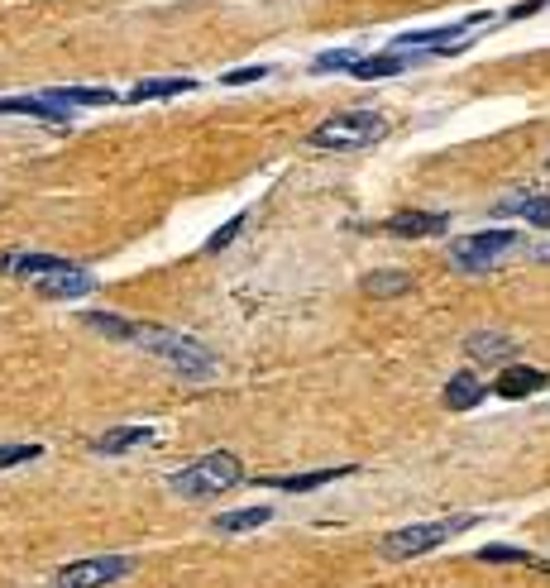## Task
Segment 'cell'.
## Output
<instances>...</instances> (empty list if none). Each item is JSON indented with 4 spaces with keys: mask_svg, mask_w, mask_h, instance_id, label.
<instances>
[{
    "mask_svg": "<svg viewBox=\"0 0 550 588\" xmlns=\"http://www.w3.org/2000/svg\"><path fill=\"white\" fill-rule=\"evenodd\" d=\"M130 345L149 349V354H158L168 369L187 373V378H206V373H216V354L201 345V340H192V335H177V330H163V326H134Z\"/></svg>",
    "mask_w": 550,
    "mask_h": 588,
    "instance_id": "6da1fadb",
    "label": "cell"
},
{
    "mask_svg": "<svg viewBox=\"0 0 550 588\" xmlns=\"http://www.w3.org/2000/svg\"><path fill=\"white\" fill-rule=\"evenodd\" d=\"M388 134V120L378 110H345V115H330L326 125H316L307 134L311 149H326V153H350V149H369Z\"/></svg>",
    "mask_w": 550,
    "mask_h": 588,
    "instance_id": "7a4b0ae2",
    "label": "cell"
},
{
    "mask_svg": "<svg viewBox=\"0 0 550 588\" xmlns=\"http://www.w3.org/2000/svg\"><path fill=\"white\" fill-rule=\"evenodd\" d=\"M240 483H244L240 455L211 450V455H201L197 464H187L182 474H173V493H182V498H220V493H230V488H240Z\"/></svg>",
    "mask_w": 550,
    "mask_h": 588,
    "instance_id": "3957f363",
    "label": "cell"
},
{
    "mask_svg": "<svg viewBox=\"0 0 550 588\" xmlns=\"http://www.w3.org/2000/svg\"><path fill=\"white\" fill-rule=\"evenodd\" d=\"M474 517H445V522H417V526H402L393 536H383V555L388 560H412V555H426V550H436L445 545L450 536H460L469 531Z\"/></svg>",
    "mask_w": 550,
    "mask_h": 588,
    "instance_id": "277c9868",
    "label": "cell"
},
{
    "mask_svg": "<svg viewBox=\"0 0 550 588\" xmlns=\"http://www.w3.org/2000/svg\"><path fill=\"white\" fill-rule=\"evenodd\" d=\"M517 249V235L512 230H479V235H469V240H455L450 249V263L460 268V273H488L493 263L512 254Z\"/></svg>",
    "mask_w": 550,
    "mask_h": 588,
    "instance_id": "5b68a950",
    "label": "cell"
},
{
    "mask_svg": "<svg viewBox=\"0 0 550 588\" xmlns=\"http://www.w3.org/2000/svg\"><path fill=\"white\" fill-rule=\"evenodd\" d=\"M134 574V555H96V560H77L53 574V588H106Z\"/></svg>",
    "mask_w": 550,
    "mask_h": 588,
    "instance_id": "8992f818",
    "label": "cell"
},
{
    "mask_svg": "<svg viewBox=\"0 0 550 588\" xmlns=\"http://www.w3.org/2000/svg\"><path fill=\"white\" fill-rule=\"evenodd\" d=\"M488 15H474V20L464 24H445V29H421V34H402L393 48H436V53H460V44L474 34V29H484Z\"/></svg>",
    "mask_w": 550,
    "mask_h": 588,
    "instance_id": "52a82bcc",
    "label": "cell"
},
{
    "mask_svg": "<svg viewBox=\"0 0 550 588\" xmlns=\"http://www.w3.org/2000/svg\"><path fill=\"white\" fill-rule=\"evenodd\" d=\"M0 115H29V120H44L53 130L72 125V110L58 106L53 96H0Z\"/></svg>",
    "mask_w": 550,
    "mask_h": 588,
    "instance_id": "ba28073f",
    "label": "cell"
},
{
    "mask_svg": "<svg viewBox=\"0 0 550 588\" xmlns=\"http://www.w3.org/2000/svg\"><path fill=\"white\" fill-rule=\"evenodd\" d=\"M541 388H550V378L541 369H531V364H507V369L498 373V383H493V392L507 397V402L531 397V392H541Z\"/></svg>",
    "mask_w": 550,
    "mask_h": 588,
    "instance_id": "9c48e42d",
    "label": "cell"
},
{
    "mask_svg": "<svg viewBox=\"0 0 550 588\" xmlns=\"http://www.w3.org/2000/svg\"><path fill=\"white\" fill-rule=\"evenodd\" d=\"M450 220L440 216V211H397V216H388V235H397V240H421V235H440Z\"/></svg>",
    "mask_w": 550,
    "mask_h": 588,
    "instance_id": "30bf717a",
    "label": "cell"
},
{
    "mask_svg": "<svg viewBox=\"0 0 550 588\" xmlns=\"http://www.w3.org/2000/svg\"><path fill=\"white\" fill-rule=\"evenodd\" d=\"M0 268L24 278V283H44L53 273H63L67 259H53V254H10V259H0Z\"/></svg>",
    "mask_w": 550,
    "mask_h": 588,
    "instance_id": "8fae6325",
    "label": "cell"
},
{
    "mask_svg": "<svg viewBox=\"0 0 550 588\" xmlns=\"http://www.w3.org/2000/svg\"><path fill=\"white\" fill-rule=\"evenodd\" d=\"M39 292H44V297H87V292H96V278H91L87 268H72V263H67L63 273H53V278L39 283Z\"/></svg>",
    "mask_w": 550,
    "mask_h": 588,
    "instance_id": "7c38bea8",
    "label": "cell"
},
{
    "mask_svg": "<svg viewBox=\"0 0 550 588\" xmlns=\"http://www.w3.org/2000/svg\"><path fill=\"white\" fill-rule=\"evenodd\" d=\"M149 440H154L149 426H115V431H106L101 440H91V450H96V455H125V450H139V445H149Z\"/></svg>",
    "mask_w": 550,
    "mask_h": 588,
    "instance_id": "4fadbf2b",
    "label": "cell"
},
{
    "mask_svg": "<svg viewBox=\"0 0 550 588\" xmlns=\"http://www.w3.org/2000/svg\"><path fill=\"white\" fill-rule=\"evenodd\" d=\"M192 87H197L192 77H149V82H139L125 101H134V106H144V101H168V96H182V91H192Z\"/></svg>",
    "mask_w": 550,
    "mask_h": 588,
    "instance_id": "5bb4252c",
    "label": "cell"
},
{
    "mask_svg": "<svg viewBox=\"0 0 550 588\" xmlns=\"http://www.w3.org/2000/svg\"><path fill=\"white\" fill-rule=\"evenodd\" d=\"M479 402H484V388H479L474 373H455V378L445 383V407H450V412H469V407H479Z\"/></svg>",
    "mask_w": 550,
    "mask_h": 588,
    "instance_id": "9a60e30c",
    "label": "cell"
},
{
    "mask_svg": "<svg viewBox=\"0 0 550 588\" xmlns=\"http://www.w3.org/2000/svg\"><path fill=\"white\" fill-rule=\"evenodd\" d=\"M345 474H354V464H345V469H316V474H292V479H268V488L311 493V488H321V483H330V479H345Z\"/></svg>",
    "mask_w": 550,
    "mask_h": 588,
    "instance_id": "2e32d148",
    "label": "cell"
},
{
    "mask_svg": "<svg viewBox=\"0 0 550 588\" xmlns=\"http://www.w3.org/2000/svg\"><path fill=\"white\" fill-rule=\"evenodd\" d=\"M402 67H407V58H402V53H378V58H359L350 72L359 77V82H378V77H397Z\"/></svg>",
    "mask_w": 550,
    "mask_h": 588,
    "instance_id": "e0dca14e",
    "label": "cell"
},
{
    "mask_svg": "<svg viewBox=\"0 0 550 588\" xmlns=\"http://www.w3.org/2000/svg\"><path fill=\"white\" fill-rule=\"evenodd\" d=\"M48 96L67 110L72 106H110V101H115V91H106V87H53Z\"/></svg>",
    "mask_w": 550,
    "mask_h": 588,
    "instance_id": "ac0fdd59",
    "label": "cell"
},
{
    "mask_svg": "<svg viewBox=\"0 0 550 588\" xmlns=\"http://www.w3.org/2000/svg\"><path fill=\"white\" fill-rule=\"evenodd\" d=\"M464 349H469L474 359H488V364H493V359L512 354V340L498 335V330H479V335H469V340H464Z\"/></svg>",
    "mask_w": 550,
    "mask_h": 588,
    "instance_id": "d6986e66",
    "label": "cell"
},
{
    "mask_svg": "<svg viewBox=\"0 0 550 588\" xmlns=\"http://www.w3.org/2000/svg\"><path fill=\"white\" fill-rule=\"evenodd\" d=\"M268 517H273V507H244V512H225V517H216V531H225V536H235V531H254V526H264Z\"/></svg>",
    "mask_w": 550,
    "mask_h": 588,
    "instance_id": "ffe728a7",
    "label": "cell"
},
{
    "mask_svg": "<svg viewBox=\"0 0 550 588\" xmlns=\"http://www.w3.org/2000/svg\"><path fill=\"white\" fill-rule=\"evenodd\" d=\"M503 211H517V216H527L531 225L550 230V196H517V201H503Z\"/></svg>",
    "mask_w": 550,
    "mask_h": 588,
    "instance_id": "44dd1931",
    "label": "cell"
},
{
    "mask_svg": "<svg viewBox=\"0 0 550 588\" xmlns=\"http://www.w3.org/2000/svg\"><path fill=\"white\" fill-rule=\"evenodd\" d=\"M407 287H412L407 273H369V278H364V292H369V297H402Z\"/></svg>",
    "mask_w": 550,
    "mask_h": 588,
    "instance_id": "7402d4cb",
    "label": "cell"
},
{
    "mask_svg": "<svg viewBox=\"0 0 550 588\" xmlns=\"http://www.w3.org/2000/svg\"><path fill=\"white\" fill-rule=\"evenodd\" d=\"M87 326L101 330V335H110V340H130L134 335V321H120L115 311H87Z\"/></svg>",
    "mask_w": 550,
    "mask_h": 588,
    "instance_id": "603a6c76",
    "label": "cell"
},
{
    "mask_svg": "<svg viewBox=\"0 0 550 588\" xmlns=\"http://www.w3.org/2000/svg\"><path fill=\"white\" fill-rule=\"evenodd\" d=\"M479 560H493V565H531V550H517V545H488V550H479Z\"/></svg>",
    "mask_w": 550,
    "mask_h": 588,
    "instance_id": "cb8c5ba5",
    "label": "cell"
},
{
    "mask_svg": "<svg viewBox=\"0 0 550 588\" xmlns=\"http://www.w3.org/2000/svg\"><path fill=\"white\" fill-rule=\"evenodd\" d=\"M359 63V58H354L350 48H335V53H321V58H316V72H350V67Z\"/></svg>",
    "mask_w": 550,
    "mask_h": 588,
    "instance_id": "d4e9b609",
    "label": "cell"
},
{
    "mask_svg": "<svg viewBox=\"0 0 550 588\" xmlns=\"http://www.w3.org/2000/svg\"><path fill=\"white\" fill-rule=\"evenodd\" d=\"M44 450L39 445H0V469H15V464H29V459H39Z\"/></svg>",
    "mask_w": 550,
    "mask_h": 588,
    "instance_id": "484cf974",
    "label": "cell"
},
{
    "mask_svg": "<svg viewBox=\"0 0 550 588\" xmlns=\"http://www.w3.org/2000/svg\"><path fill=\"white\" fill-rule=\"evenodd\" d=\"M264 77H268V67H264V63L235 67V72H225V77H220V87H244V82H264Z\"/></svg>",
    "mask_w": 550,
    "mask_h": 588,
    "instance_id": "4316f807",
    "label": "cell"
},
{
    "mask_svg": "<svg viewBox=\"0 0 550 588\" xmlns=\"http://www.w3.org/2000/svg\"><path fill=\"white\" fill-rule=\"evenodd\" d=\"M244 230V216H235V220H225V225H220L216 235H211V244H206V249H211V254H220V249H225V244L235 240V235H240Z\"/></svg>",
    "mask_w": 550,
    "mask_h": 588,
    "instance_id": "83f0119b",
    "label": "cell"
},
{
    "mask_svg": "<svg viewBox=\"0 0 550 588\" xmlns=\"http://www.w3.org/2000/svg\"><path fill=\"white\" fill-rule=\"evenodd\" d=\"M541 5H550V0H522V5H512V10H507V20H527V15H536Z\"/></svg>",
    "mask_w": 550,
    "mask_h": 588,
    "instance_id": "f1b7e54d",
    "label": "cell"
}]
</instances>
